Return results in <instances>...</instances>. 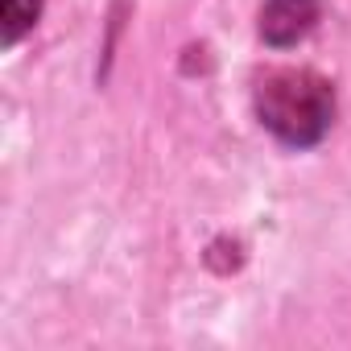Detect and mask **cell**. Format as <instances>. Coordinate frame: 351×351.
<instances>
[{"label": "cell", "mask_w": 351, "mask_h": 351, "mask_svg": "<svg viewBox=\"0 0 351 351\" xmlns=\"http://www.w3.org/2000/svg\"><path fill=\"white\" fill-rule=\"evenodd\" d=\"M256 112L273 136L285 145H314L330 128L335 91L322 75L302 66H277L256 83Z\"/></svg>", "instance_id": "obj_1"}, {"label": "cell", "mask_w": 351, "mask_h": 351, "mask_svg": "<svg viewBox=\"0 0 351 351\" xmlns=\"http://www.w3.org/2000/svg\"><path fill=\"white\" fill-rule=\"evenodd\" d=\"M318 21V0H269L261 9V34L273 46H293Z\"/></svg>", "instance_id": "obj_2"}, {"label": "cell", "mask_w": 351, "mask_h": 351, "mask_svg": "<svg viewBox=\"0 0 351 351\" xmlns=\"http://www.w3.org/2000/svg\"><path fill=\"white\" fill-rule=\"evenodd\" d=\"M42 13V0H5V42L13 46Z\"/></svg>", "instance_id": "obj_3"}]
</instances>
